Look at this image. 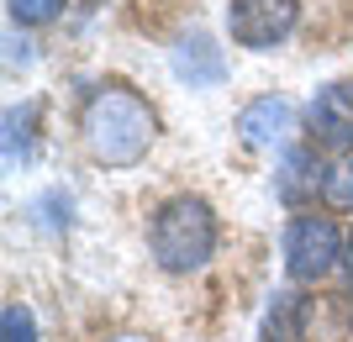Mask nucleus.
I'll return each instance as SVG.
<instances>
[{
  "mask_svg": "<svg viewBox=\"0 0 353 342\" xmlns=\"http://www.w3.org/2000/svg\"><path fill=\"white\" fill-rule=\"evenodd\" d=\"M153 137H159V116L132 85H101L79 111V142L101 169L143 164Z\"/></svg>",
  "mask_w": 353,
  "mask_h": 342,
  "instance_id": "nucleus-1",
  "label": "nucleus"
},
{
  "mask_svg": "<svg viewBox=\"0 0 353 342\" xmlns=\"http://www.w3.org/2000/svg\"><path fill=\"white\" fill-rule=\"evenodd\" d=\"M216 242H221L216 211L201 195H169L153 211V222H148V253H153V264L163 274H195V268H206Z\"/></svg>",
  "mask_w": 353,
  "mask_h": 342,
  "instance_id": "nucleus-2",
  "label": "nucleus"
},
{
  "mask_svg": "<svg viewBox=\"0 0 353 342\" xmlns=\"http://www.w3.org/2000/svg\"><path fill=\"white\" fill-rule=\"evenodd\" d=\"M343 232L332 216H290L285 222V274L295 284H316L343 264Z\"/></svg>",
  "mask_w": 353,
  "mask_h": 342,
  "instance_id": "nucleus-3",
  "label": "nucleus"
},
{
  "mask_svg": "<svg viewBox=\"0 0 353 342\" xmlns=\"http://www.w3.org/2000/svg\"><path fill=\"white\" fill-rule=\"evenodd\" d=\"M301 27V0H232L227 6V37L237 47L269 53Z\"/></svg>",
  "mask_w": 353,
  "mask_h": 342,
  "instance_id": "nucleus-4",
  "label": "nucleus"
},
{
  "mask_svg": "<svg viewBox=\"0 0 353 342\" xmlns=\"http://www.w3.org/2000/svg\"><path fill=\"white\" fill-rule=\"evenodd\" d=\"M295 121H301V111H295L290 95H259V100H248L243 111H237V137H243V148L253 153H274L290 142Z\"/></svg>",
  "mask_w": 353,
  "mask_h": 342,
  "instance_id": "nucleus-5",
  "label": "nucleus"
},
{
  "mask_svg": "<svg viewBox=\"0 0 353 342\" xmlns=\"http://www.w3.org/2000/svg\"><path fill=\"white\" fill-rule=\"evenodd\" d=\"M306 132L316 148H353V79H332L311 95L306 105Z\"/></svg>",
  "mask_w": 353,
  "mask_h": 342,
  "instance_id": "nucleus-6",
  "label": "nucleus"
},
{
  "mask_svg": "<svg viewBox=\"0 0 353 342\" xmlns=\"http://www.w3.org/2000/svg\"><path fill=\"white\" fill-rule=\"evenodd\" d=\"M174 74L190 89H211L227 79V58H221V47L211 43L206 32H190V37L174 43Z\"/></svg>",
  "mask_w": 353,
  "mask_h": 342,
  "instance_id": "nucleus-7",
  "label": "nucleus"
},
{
  "mask_svg": "<svg viewBox=\"0 0 353 342\" xmlns=\"http://www.w3.org/2000/svg\"><path fill=\"white\" fill-rule=\"evenodd\" d=\"M306 316L311 300L301 290H280L264 311V342H306Z\"/></svg>",
  "mask_w": 353,
  "mask_h": 342,
  "instance_id": "nucleus-8",
  "label": "nucleus"
},
{
  "mask_svg": "<svg viewBox=\"0 0 353 342\" xmlns=\"http://www.w3.org/2000/svg\"><path fill=\"white\" fill-rule=\"evenodd\" d=\"M327 179V169L316 164V153L311 148H290L280 164V184L274 190L285 195V200H301V195H316V184Z\"/></svg>",
  "mask_w": 353,
  "mask_h": 342,
  "instance_id": "nucleus-9",
  "label": "nucleus"
},
{
  "mask_svg": "<svg viewBox=\"0 0 353 342\" xmlns=\"http://www.w3.org/2000/svg\"><path fill=\"white\" fill-rule=\"evenodd\" d=\"M32 127H37V100H27V105H11V111H6V169L27 164Z\"/></svg>",
  "mask_w": 353,
  "mask_h": 342,
  "instance_id": "nucleus-10",
  "label": "nucleus"
},
{
  "mask_svg": "<svg viewBox=\"0 0 353 342\" xmlns=\"http://www.w3.org/2000/svg\"><path fill=\"white\" fill-rule=\"evenodd\" d=\"M322 200H327L332 211H353V148H348V153H338V158L327 164Z\"/></svg>",
  "mask_w": 353,
  "mask_h": 342,
  "instance_id": "nucleus-11",
  "label": "nucleus"
},
{
  "mask_svg": "<svg viewBox=\"0 0 353 342\" xmlns=\"http://www.w3.org/2000/svg\"><path fill=\"white\" fill-rule=\"evenodd\" d=\"M0 342H37V316H32L21 300H6V306H0Z\"/></svg>",
  "mask_w": 353,
  "mask_h": 342,
  "instance_id": "nucleus-12",
  "label": "nucleus"
},
{
  "mask_svg": "<svg viewBox=\"0 0 353 342\" xmlns=\"http://www.w3.org/2000/svg\"><path fill=\"white\" fill-rule=\"evenodd\" d=\"M63 11V0H6V16L16 27H48Z\"/></svg>",
  "mask_w": 353,
  "mask_h": 342,
  "instance_id": "nucleus-13",
  "label": "nucleus"
},
{
  "mask_svg": "<svg viewBox=\"0 0 353 342\" xmlns=\"http://www.w3.org/2000/svg\"><path fill=\"white\" fill-rule=\"evenodd\" d=\"M343 268H348V279H353V232H348V242H343Z\"/></svg>",
  "mask_w": 353,
  "mask_h": 342,
  "instance_id": "nucleus-14",
  "label": "nucleus"
},
{
  "mask_svg": "<svg viewBox=\"0 0 353 342\" xmlns=\"http://www.w3.org/2000/svg\"><path fill=\"white\" fill-rule=\"evenodd\" d=\"M117 342H148V337H117Z\"/></svg>",
  "mask_w": 353,
  "mask_h": 342,
  "instance_id": "nucleus-15",
  "label": "nucleus"
}]
</instances>
